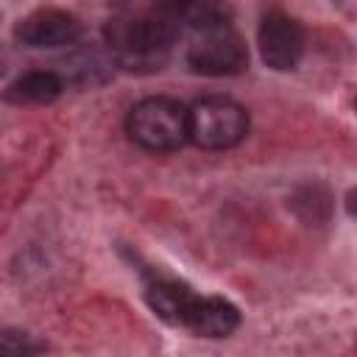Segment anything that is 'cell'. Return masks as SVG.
Instances as JSON below:
<instances>
[{
	"label": "cell",
	"mask_w": 357,
	"mask_h": 357,
	"mask_svg": "<svg viewBox=\"0 0 357 357\" xmlns=\"http://www.w3.org/2000/svg\"><path fill=\"white\" fill-rule=\"evenodd\" d=\"M64 89V81L59 73H50V70H31V73H22L20 78H14L6 92H3V100L8 103H17V106H28V103H50L61 95Z\"/></svg>",
	"instance_id": "obj_10"
},
{
	"label": "cell",
	"mask_w": 357,
	"mask_h": 357,
	"mask_svg": "<svg viewBox=\"0 0 357 357\" xmlns=\"http://www.w3.org/2000/svg\"><path fill=\"white\" fill-rule=\"evenodd\" d=\"M293 206H296V212H298L307 223H324V220L329 218V206H332V204H329V195H326L324 187L307 184V187H301V190L296 192Z\"/></svg>",
	"instance_id": "obj_11"
},
{
	"label": "cell",
	"mask_w": 357,
	"mask_h": 357,
	"mask_svg": "<svg viewBox=\"0 0 357 357\" xmlns=\"http://www.w3.org/2000/svg\"><path fill=\"white\" fill-rule=\"evenodd\" d=\"M178 28L159 11L151 17H131V20H112L106 25V45L117 56L120 64L139 70H159L167 53L178 39Z\"/></svg>",
	"instance_id": "obj_1"
},
{
	"label": "cell",
	"mask_w": 357,
	"mask_h": 357,
	"mask_svg": "<svg viewBox=\"0 0 357 357\" xmlns=\"http://www.w3.org/2000/svg\"><path fill=\"white\" fill-rule=\"evenodd\" d=\"M187 64L192 73L201 75H240L248 67V47L243 36L229 25L206 28L192 36V45L187 47Z\"/></svg>",
	"instance_id": "obj_4"
},
{
	"label": "cell",
	"mask_w": 357,
	"mask_h": 357,
	"mask_svg": "<svg viewBox=\"0 0 357 357\" xmlns=\"http://www.w3.org/2000/svg\"><path fill=\"white\" fill-rule=\"evenodd\" d=\"M126 131L145 151H153V153L178 151L184 142H190L187 106L162 95L145 98L128 112Z\"/></svg>",
	"instance_id": "obj_2"
},
{
	"label": "cell",
	"mask_w": 357,
	"mask_h": 357,
	"mask_svg": "<svg viewBox=\"0 0 357 357\" xmlns=\"http://www.w3.org/2000/svg\"><path fill=\"white\" fill-rule=\"evenodd\" d=\"M39 343H31L28 335L20 332H3L0 335V354H33L39 351Z\"/></svg>",
	"instance_id": "obj_12"
},
{
	"label": "cell",
	"mask_w": 357,
	"mask_h": 357,
	"mask_svg": "<svg viewBox=\"0 0 357 357\" xmlns=\"http://www.w3.org/2000/svg\"><path fill=\"white\" fill-rule=\"evenodd\" d=\"M181 326L198 337H226L240 326V310L220 296H195Z\"/></svg>",
	"instance_id": "obj_7"
},
{
	"label": "cell",
	"mask_w": 357,
	"mask_h": 357,
	"mask_svg": "<svg viewBox=\"0 0 357 357\" xmlns=\"http://www.w3.org/2000/svg\"><path fill=\"white\" fill-rule=\"evenodd\" d=\"M14 36L28 47H64L81 36V22L61 8H39L17 22Z\"/></svg>",
	"instance_id": "obj_6"
},
{
	"label": "cell",
	"mask_w": 357,
	"mask_h": 357,
	"mask_svg": "<svg viewBox=\"0 0 357 357\" xmlns=\"http://www.w3.org/2000/svg\"><path fill=\"white\" fill-rule=\"evenodd\" d=\"M178 31H206L231 22V11L223 0H167L159 8Z\"/></svg>",
	"instance_id": "obj_8"
},
{
	"label": "cell",
	"mask_w": 357,
	"mask_h": 357,
	"mask_svg": "<svg viewBox=\"0 0 357 357\" xmlns=\"http://www.w3.org/2000/svg\"><path fill=\"white\" fill-rule=\"evenodd\" d=\"M198 293H192L187 284L173 282V279H153L145 287V301L148 307L156 312V318H162L170 326H181L192 301Z\"/></svg>",
	"instance_id": "obj_9"
},
{
	"label": "cell",
	"mask_w": 357,
	"mask_h": 357,
	"mask_svg": "<svg viewBox=\"0 0 357 357\" xmlns=\"http://www.w3.org/2000/svg\"><path fill=\"white\" fill-rule=\"evenodd\" d=\"M190 117V142H195L204 151H226L245 139L248 134V112L223 95L201 98L192 109H187Z\"/></svg>",
	"instance_id": "obj_3"
},
{
	"label": "cell",
	"mask_w": 357,
	"mask_h": 357,
	"mask_svg": "<svg viewBox=\"0 0 357 357\" xmlns=\"http://www.w3.org/2000/svg\"><path fill=\"white\" fill-rule=\"evenodd\" d=\"M257 45H259L262 61L271 70L284 73V70H293L304 53V31L293 17L282 11H271L259 22Z\"/></svg>",
	"instance_id": "obj_5"
}]
</instances>
